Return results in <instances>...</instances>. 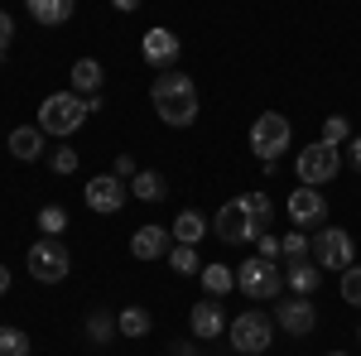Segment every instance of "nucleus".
Segmentation results:
<instances>
[{"instance_id":"nucleus-32","label":"nucleus","mask_w":361,"mask_h":356,"mask_svg":"<svg viewBox=\"0 0 361 356\" xmlns=\"http://www.w3.org/2000/svg\"><path fill=\"white\" fill-rule=\"evenodd\" d=\"M279 250H284L289 260H304V255H308V236H304V231H289V236L279 241Z\"/></svg>"},{"instance_id":"nucleus-17","label":"nucleus","mask_w":361,"mask_h":356,"mask_svg":"<svg viewBox=\"0 0 361 356\" xmlns=\"http://www.w3.org/2000/svg\"><path fill=\"white\" fill-rule=\"evenodd\" d=\"M44 140H49V135H44L39 125H15L5 145H10V154H15V159H25V164H34V159L44 154Z\"/></svg>"},{"instance_id":"nucleus-24","label":"nucleus","mask_w":361,"mask_h":356,"mask_svg":"<svg viewBox=\"0 0 361 356\" xmlns=\"http://www.w3.org/2000/svg\"><path fill=\"white\" fill-rule=\"evenodd\" d=\"M169 265H173V274H202L197 246H183V241H173V246H169Z\"/></svg>"},{"instance_id":"nucleus-38","label":"nucleus","mask_w":361,"mask_h":356,"mask_svg":"<svg viewBox=\"0 0 361 356\" xmlns=\"http://www.w3.org/2000/svg\"><path fill=\"white\" fill-rule=\"evenodd\" d=\"M0 294H10V270L0 265Z\"/></svg>"},{"instance_id":"nucleus-39","label":"nucleus","mask_w":361,"mask_h":356,"mask_svg":"<svg viewBox=\"0 0 361 356\" xmlns=\"http://www.w3.org/2000/svg\"><path fill=\"white\" fill-rule=\"evenodd\" d=\"M173 356H193V347H178V352H173Z\"/></svg>"},{"instance_id":"nucleus-5","label":"nucleus","mask_w":361,"mask_h":356,"mask_svg":"<svg viewBox=\"0 0 361 356\" xmlns=\"http://www.w3.org/2000/svg\"><path fill=\"white\" fill-rule=\"evenodd\" d=\"M289 121L279 116V111H265V116H255V125H250V154L260 159V164H270L279 159L284 149H289Z\"/></svg>"},{"instance_id":"nucleus-36","label":"nucleus","mask_w":361,"mask_h":356,"mask_svg":"<svg viewBox=\"0 0 361 356\" xmlns=\"http://www.w3.org/2000/svg\"><path fill=\"white\" fill-rule=\"evenodd\" d=\"M347 159H352V168H361V135H352V149H347Z\"/></svg>"},{"instance_id":"nucleus-18","label":"nucleus","mask_w":361,"mask_h":356,"mask_svg":"<svg viewBox=\"0 0 361 356\" xmlns=\"http://www.w3.org/2000/svg\"><path fill=\"white\" fill-rule=\"evenodd\" d=\"M284 284L294 289V294H313L318 284H323V270H318V260L313 255H304V260H289V270H284Z\"/></svg>"},{"instance_id":"nucleus-29","label":"nucleus","mask_w":361,"mask_h":356,"mask_svg":"<svg viewBox=\"0 0 361 356\" xmlns=\"http://www.w3.org/2000/svg\"><path fill=\"white\" fill-rule=\"evenodd\" d=\"M49 164H54V173H78V149L73 145H58L54 154H49Z\"/></svg>"},{"instance_id":"nucleus-9","label":"nucleus","mask_w":361,"mask_h":356,"mask_svg":"<svg viewBox=\"0 0 361 356\" xmlns=\"http://www.w3.org/2000/svg\"><path fill=\"white\" fill-rule=\"evenodd\" d=\"M212 231H217V241H226V246H250V241H260V231L250 226L246 207H241V197H231L222 212L212 217Z\"/></svg>"},{"instance_id":"nucleus-3","label":"nucleus","mask_w":361,"mask_h":356,"mask_svg":"<svg viewBox=\"0 0 361 356\" xmlns=\"http://www.w3.org/2000/svg\"><path fill=\"white\" fill-rule=\"evenodd\" d=\"M25 265L39 284H63L68 270H73V250L63 246L58 236H39V241L25 250Z\"/></svg>"},{"instance_id":"nucleus-7","label":"nucleus","mask_w":361,"mask_h":356,"mask_svg":"<svg viewBox=\"0 0 361 356\" xmlns=\"http://www.w3.org/2000/svg\"><path fill=\"white\" fill-rule=\"evenodd\" d=\"M226 337H231L236 352L260 356L270 342H275V318H265V313H241V318L226 323Z\"/></svg>"},{"instance_id":"nucleus-1","label":"nucleus","mask_w":361,"mask_h":356,"mask_svg":"<svg viewBox=\"0 0 361 356\" xmlns=\"http://www.w3.org/2000/svg\"><path fill=\"white\" fill-rule=\"evenodd\" d=\"M149 102H154V116L164 121V125H193L197 121V87L188 73H178V68H164L154 87H149Z\"/></svg>"},{"instance_id":"nucleus-16","label":"nucleus","mask_w":361,"mask_h":356,"mask_svg":"<svg viewBox=\"0 0 361 356\" xmlns=\"http://www.w3.org/2000/svg\"><path fill=\"white\" fill-rule=\"evenodd\" d=\"M130 255L135 260H164L169 255V231L164 226H140L130 236Z\"/></svg>"},{"instance_id":"nucleus-30","label":"nucleus","mask_w":361,"mask_h":356,"mask_svg":"<svg viewBox=\"0 0 361 356\" xmlns=\"http://www.w3.org/2000/svg\"><path fill=\"white\" fill-rule=\"evenodd\" d=\"M342 140H352L347 116H328V125H323V145H342Z\"/></svg>"},{"instance_id":"nucleus-20","label":"nucleus","mask_w":361,"mask_h":356,"mask_svg":"<svg viewBox=\"0 0 361 356\" xmlns=\"http://www.w3.org/2000/svg\"><path fill=\"white\" fill-rule=\"evenodd\" d=\"M202 236H207V217H202V212H193V207H188V212H178V217H173V241L197 246Z\"/></svg>"},{"instance_id":"nucleus-41","label":"nucleus","mask_w":361,"mask_h":356,"mask_svg":"<svg viewBox=\"0 0 361 356\" xmlns=\"http://www.w3.org/2000/svg\"><path fill=\"white\" fill-rule=\"evenodd\" d=\"M231 356H246V352H231Z\"/></svg>"},{"instance_id":"nucleus-37","label":"nucleus","mask_w":361,"mask_h":356,"mask_svg":"<svg viewBox=\"0 0 361 356\" xmlns=\"http://www.w3.org/2000/svg\"><path fill=\"white\" fill-rule=\"evenodd\" d=\"M116 10H126V15H130V10H140V0H111Z\"/></svg>"},{"instance_id":"nucleus-15","label":"nucleus","mask_w":361,"mask_h":356,"mask_svg":"<svg viewBox=\"0 0 361 356\" xmlns=\"http://www.w3.org/2000/svg\"><path fill=\"white\" fill-rule=\"evenodd\" d=\"M25 10H29V20H34V25L58 29V25H68V20H73L78 0H25Z\"/></svg>"},{"instance_id":"nucleus-8","label":"nucleus","mask_w":361,"mask_h":356,"mask_svg":"<svg viewBox=\"0 0 361 356\" xmlns=\"http://www.w3.org/2000/svg\"><path fill=\"white\" fill-rule=\"evenodd\" d=\"M308 255L318 260V270H347L352 265V236L342 226H318V236L308 241Z\"/></svg>"},{"instance_id":"nucleus-13","label":"nucleus","mask_w":361,"mask_h":356,"mask_svg":"<svg viewBox=\"0 0 361 356\" xmlns=\"http://www.w3.org/2000/svg\"><path fill=\"white\" fill-rule=\"evenodd\" d=\"M178 34L173 29H164V25H154V29H145V39H140V54H145V63H154L159 73H164L169 63H178Z\"/></svg>"},{"instance_id":"nucleus-2","label":"nucleus","mask_w":361,"mask_h":356,"mask_svg":"<svg viewBox=\"0 0 361 356\" xmlns=\"http://www.w3.org/2000/svg\"><path fill=\"white\" fill-rule=\"evenodd\" d=\"M102 106L97 97H78V92H54V97H44L39 102V130L54 140H68L82 130V121L92 111Z\"/></svg>"},{"instance_id":"nucleus-22","label":"nucleus","mask_w":361,"mask_h":356,"mask_svg":"<svg viewBox=\"0 0 361 356\" xmlns=\"http://www.w3.org/2000/svg\"><path fill=\"white\" fill-rule=\"evenodd\" d=\"M130 197H140V202H159V197H164V178H159L154 168H140L135 178H130Z\"/></svg>"},{"instance_id":"nucleus-11","label":"nucleus","mask_w":361,"mask_h":356,"mask_svg":"<svg viewBox=\"0 0 361 356\" xmlns=\"http://www.w3.org/2000/svg\"><path fill=\"white\" fill-rule=\"evenodd\" d=\"M284 212H289V221L304 231V226H323V217H328V202H323V188H308V183H299V188L284 197Z\"/></svg>"},{"instance_id":"nucleus-21","label":"nucleus","mask_w":361,"mask_h":356,"mask_svg":"<svg viewBox=\"0 0 361 356\" xmlns=\"http://www.w3.org/2000/svg\"><path fill=\"white\" fill-rule=\"evenodd\" d=\"M241 207H246L250 226L265 236V231H270V217H275V202H270V192H246V197H241Z\"/></svg>"},{"instance_id":"nucleus-33","label":"nucleus","mask_w":361,"mask_h":356,"mask_svg":"<svg viewBox=\"0 0 361 356\" xmlns=\"http://www.w3.org/2000/svg\"><path fill=\"white\" fill-rule=\"evenodd\" d=\"M10 44H15V20H10V15L0 10V58L10 54Z\"/></svg>"},{"instance_id":"nucleus-23","label":"nucleus","mask_w":361,"mask_h":356,"mask_svg":"<svg viewBox=\"0 0 361 356\" xmlns=\"http://www.w3.org/2000/svg\"><path fill=\"white\" fill-rule=\"evenodd\" d=\"M116 328L126 332V337H149L154 318H149L145 308H135V303H130V308H121V313H116Z\"/></svg>"},{"instance_id":"nucleus-25","label":"nucleus","mask_w":361,"mask_h":356,"mask_svg":"<svg viewBox=\"0 0 361 356\" xmlns=\"http://www.w3.org/2000/svg\"><path fill=\"white\" fill-rule=\"evenodd\" d=\"M202 289H207V294H231V289H236V270H226V265H202Z\"/></svg>"},{"instance_id":"nucleus-26","label":"nucleus","mask_w":361,"mask_h":356,"mask_svg":"<svg viewBox=\"0 0 361 356\" xmlns=\"http://www.w3.org/2000/svg\"><path fill=\"white\" fill-rule=\"evenodd\" d=\"M116 313H106V308H97V313H92V318H87V337H92V342H111L116 337Z\"/></svg>"},{"instance_id":"nucleus-40","label":"nucleus","mask_w":361,"mask_h":356,"mask_svg":"<svg viewBox=\"0 0 361 356\" xmlns=\"http://www.w3.org/2000/svg\"><path fill=\"white\" fill-rule=\"evenodd\" d=\"M328 356H347V352H328Z\"/></svg>"},{"instance_id":"nucleus-6","label":"nucleus","mask_w":361,"mask_h":356,"mask_svg":"<svg viewBox=\"0 0 361 356\" xmlns=\"http://www.w3.org/2000/svg\"><path fill=\"white\" fill-rule=\"evenodd\" d=\"M236 289L250 294V299H275L279 289H284V274H279L275 260L250 255V260H241V270H236Z\"/></svg>"},{"instance_id":"nucleus-27","label":"nucleus","mask_w":361,"mask_h":356,"mask_svg":"<svg viewBox=\"0 0 361 356\" xmlns=\"http://www.w3.org/2000/svg\"><path fill=\"white\" fill-rule=\"evenodd\" d=\"M0 356H29V332L0 328Z\"/></svg>"},{"instance_id":"nucleus-10","label":"nucleus","mask_w":361,"mask_h":356,"mask_svg":"<svg viewBox=\"0 0 361 356\" xmlns=\"http://www.w3.org/2000/svg\"><path fill=\"white\" fill-rule=\"evenodd\" d=\"M82 197H87V207L92 212H102V217H116L121 207H126V178H116V173H97L92 183L82 188Z\"/></svg>"},{"instance_id":"nucleus-35","label":"nucleus","mask_w":361,"mask_h":356,"mask_svg":"<svg viewBox=\"0 0 361 356\" xmlns=\"http://www.w3.org/2000/svg\"><path fill=\"white\" fill-rule=\"evenodd\" d=\"M111 173H116V178H135L140 168L130 164V154H121V159H116V168H111Z\"/></svg>"},{"instance_id":"nucleus-4","label":"nucleus","mask_w":361,"mask_h":356,"mask_svg":"<svg viewBox=\"0 0 361 356\" xmlns=\"http://www.w3.org/2000/svg\"><path fill=\"white\" fill-rule=\"evenodd\" d=\"M294 168H299V178H304L308 188H323V183H333L337 173H342V154H337V145L313 140V145H304V149H299Z\"/></svg>"},{"instance_id":"nucleus-34","label":"nucleus","mask_w":361,"mask_h":356,"mask_svg":"<svg viewBox=\"0 0 361 356\" xmlns=\"http://www.w3.org/2000/svg\"><path fill=\"white\" fill-rule=\"evenodd\" d=\"M255 246H260V255H265V260H275V255H279V236H270V231H265Z\"/></svg>"},{"instance_id":"nucleus-12","label":"nucleus","mask_w":361,"mask_h":356,"mask_svg":"<svg viewBox=\"0 0 361 356\" xmlns=\"http://www.w3.org/2000/svg\"><path fill=\"white\" fill-rule=\"evenodd\" d=\"M313 323H318V313H313V303H308L304 294H294V299H279V308H275V328H284L289 337H308V332H313Z\"/></svg>"},{"instance_id":"nucleus-31","label":"nucleus","mask_w":361,"mask_h":356,"mask_svg":"<svg viewBox=\"0 0 361 356\" xmlns=\"http://www.w3.org/2000/svg\"><path fill=\"white\" fill-rule=\"evenodd\" d=\"M63 226H68V212H63V207H44V212H39V231H44V236H58Z\"/></svg>"},{"instance_id":"nucleus-28","label":"nucleus","mask_w":361,"mask_h":356,"mask_svg":"<svg viewBox=\"0 0 361 356\" xmlns=\"http://www.w3.org/2000/svg\"><path fill=\"white\" fill-rule=\"evenodd\" d=\"M342 299L352 303V308H361V265H347L342 270Z\"/></svg>"},{"instance_id":"nucleus-19","label":"nucleus","mask_w":361,"mask_h":356,"mask_svg":"<svg viewBox=\"0 0 361 356\" xmlns=\"http://www.w3.org/2000/svg\"><path fill=\"white\" fill-rule=\"evenodd\" d=\"M102 82H106V68H102L97 58H78V63H73V92H78V97H97Z\"/></svg>"},{"instance_id":"nucleus-14","label":"nucleus","mask_w":361,"mask_h":356,"mask_svg":"<svg viewBox=\"0 0 361 356\" xmlns=\"http://www.w3.org/2000/svg\"><path fill=\"white\" fill-rule=\"evenodd\" d=\"M188 328H193L197 342H212V337H222V332H226V313H222V303H217V299L193 303V313H188Z\"/></svg>"}]
</instances>
